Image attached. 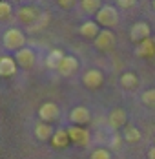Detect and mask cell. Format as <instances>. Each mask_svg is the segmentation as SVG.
<instances>
[{
    "mask_svg": "<svg viewBox=\"0 0 155 159\" xmlns=\"http://www.w3.org/2000/svg\"><path fill=\"white\" fill-rule=\"evenodd\" d=\"M2 42H4V48L6 49L16 53V51L26 48V35H24L22 30H18V28H9V30L4 31Z\"/></svg>",
    "mask_w": 155,
    "mask_h": 159,
    "instance_id": "1",
    "label": "cell"
},
{
    "mask_svg": "<svg viewBox=\"0 0 155 159\" xmlns=\"http://www.w3.org/2000/svg\"><path fill=\"white\" fill-rule=\"evenodd\" d=\"M95 22L100 26V28H115L119 24V11L115 6H109V4H104L99 13L95 15Z\"/></svg>",
    "mask_w": 155,
    "mask_h": 159,
    "instance_id": "2",
    "label": "cell"
},
{
    "mask_svg": "<svg viewBox=\"0 0 155 159\" xmlns=\"http://www.w3.org/2000/svg\"><path fill=\"white\" fill-rule=\"evenodd\" d=\"M150 35H152V28H150L148 22H135V24L131 26V30H130V39H131V42H139L140 44V42L148 40Z\"/></svg>",
    "mask_w": 155,
    "mask_h": 159,
    "instance_id": "3",
    "label": "cell"
},
{
    "mask_svg": "<svg viewBox=\"0 0 155 159\" xmlns=\"http://www.w3.org/2000/svg\"><path fill=\"white\" fill-rule=\"evenodd\" d=\"M59 115H60V110H59V106H57L55 102H44V104L38 108V117H40L42 123L51 125L53 121L59 119Z\"/></svg>",
    "mask_w": 155,
    "mask_h": 159,
    "instance_id": "4",
    "label": "cell"
},
{
    "mask_svg": "<svg viewBox=\"0 0 155 159\" xmlns=\"http://www.w3.org/2000/svg\"><path fill=\"white\" fill-rule=\"evenodd\" d=\"M40 13H42V11H38L35 6H22V7H18L16 16H18V20L24 22L26 26H31V24L37 22V18L40 16Z\"/></svg>",
    "mask_w": 155,
    "mask_h": 159,
    "instance_id": "5",
    "label": "cell"
},
{
    "mask_svg": "<svg viewBox=\"0 0 155 159\" xmlns=\"http://www.w3.org/2000/svg\"><path fill=\"white\" fill-rule=\"evenodd\" d=\"M82 82H84L86 88H90V90H97V88L102 86V82H104V75H102L100 70H88V71L82 75Z\"/></svg>",
    "mask_w": 155,
    "mask_h": 159,
    "instance_id": "6",
    "label": "cell"
},
{
    "mask_svg": "<svg viewBox=\"0 0 155 159\" xmlns=\"http://www.w3.org/2000/svg\"><path fill=\"white\" fill-rule=\"evenodd\" d=\"M128 113L122 110V108H113V110L109 111L108 115V125L111 130H119V128H126L128 125Z\"/></svg>",
    "mask_w": 155,
    "mask_h": 159,
    "instance_id": "7",
    "label": "cell"
},
{
    "mask_svg": "<svg viewBox=\"0 0 155 159\" xmlns=\"http://www.w3.org/2000/svg\"><path fill=\"white\" fill-rule=\"evenodd\" d=\"M95 48L100 49V51H108L115 46V35L113 31H109V30H102V31L99 33V37L95 39Z\"/></svg>",
    "mask_w": 155,
    "mask_h": 159,
    "instance_id": "8",
    "label": "cell"
},
{
    "mask_svg": "<svg viewBox=\"0 0 155 159\" xmlns=\"http://www.w3.org/2000/svg\"><path fill=\"white\" fill-rule=\"evenodd\" d=\"M77 70H78V59L73 57V55H66L62 59V62L57 71L60 73L62 77H71L73 73H77Z\"/></svg>",
    "mask_w": 155,
    "mask_h": 159,
    "instance_id": "9",
    "label": "cell"
},
{
    "mask_svg": "<svg viewBox=\"0 0 155 159\" xmlns=\"http://www.w3.org/2000/svg\"><path fill=\"white\" fill-rule=\"evenodd\" d=\"M90 119H91V113H90V110L86 106H75L69 111V121L75 126H82V125L90 123Z\"/></svg>",
    "mask_w": 155,
    "mask_h": 159,
    "instance_id": "10",
    "label": "cell"
},
{
    "mask_svg": "<svg viewBox=\"0 0 155 159\" xmlns=\"http://www.w3.org/2000/svg\"><path fill=\"white\" fill-rule=\"evenodd\" d=\"M68 134H69V139H71L75 144L86 146V144L90 143V132L84 130L82 126H75V125H71V126L68 128Z\"/></svg>",
    "mask_w": 155,
    "mask_h": 159,
    "instance_id": "11",
    "label": "cell"
},
{
    "mask_svg": "<svg viewBox=\"0 0 155 159\" xmlns=\"http://www.w3.org/2000/svg\"><path fill=\"white\" fill-rule=\"evenodd\" d=\"M16 61L15 57H9V55H4V57H0V75L2 77H13L16 73Z\"/></svg>",
    "mask_w": 155,
    "mask_h": 159,
    "instance_id": "12",
    "label": "cell"
},
{
    "mask_svg": "<svg viewBox=\"0 0 155 159\" xmlns=\"http://www.w3.org/2000/svg\"><path fill=\"white\" fill-rule=\"evenodd\" d=\"M15 61H16V64L22 66V68H31V66L35 64V51L31 48L20 49V51L15 53Z\"/></svg>",
    "mask_w": 155,
    "mask_h": 159,
    "instance_id": "13",
    "label": "cell"
},
{
    "mask_svg": "<svg viewBox=\"0 0 155 159\" xmlns=\"http://www.w3.org/2000/svg\"><path fill=\"white\" fill-rule=\"evenodd\" d=\"M51 143L55 148H68V144L71 143V139H69V134H68V128H59V130H55V134H53V137H51Z\"/></svg>",
    "mask_w": 155,
    "mask_h": 159,
    "instance_id": "14",
    "label": "cell"
},
{
    "mask_svg": "<svg viewBox=\"0 0 155 159\" xmlns=\"http://www.w3.org/2000/svg\"><path fill=\"white\" fill-rule=\"evenodd\" d=\"M78 31H80L82 37H86V39H93V40H95L102 30H100V26H99L95 20H88V22H84V24L78 28Z\"/></svg>",
    "mask_w": 155,
    "mask_h": 159,
    "instance_id": "15",
    "label": "cell"
},
{
    "mask_svg": "<svg viewBox=\"0 0 155 159\" xmlns=\"http://www.w3.org/2000/svg\"><path fill=\"white\" fill-rule=\"evenodd\" d=\"M53 134H55V130L51 128V125H47V123H42V121H40V123L35 125V135H37V139H40V141L51 139Z\"/></svg>",
    "mask_w": 155,
    "mask_h": 159,
    "instance_id": "16",
    "label": "cell"
},
{
    "mask_svg": "<svg viewBox=\"0 0 155 159\" xmlns=\"http://www.w3.org/2000/svg\"><path fill=\"white\" fill-rule=\"evenodd\" d=\"M64 57H66V55L62 53V49H51L46 57V66L49 70H59V66H60Z\"/></svg>",
    "mask_w": 155,
    "mask_h": 159,
    "instance_id": "17",
    "label": "cell"
},
{
    "mask_svg": "<svg viewBox=\"0 0 155 159\" xmlns=\"http://www.w3.org/2000/svg\"><path fill=\"white\" fill-rule=\"evenodd\" d=\"M49 20H51V13H49V11H42L40 16L37 18V22H35V24H31V26H28V31H29V33L42 31L47 24H49Z\"/></svg>",
    "mask_w": 155,
    "mask_h": 159,
    "instance_id": "18",
    "label": "cell"
},
{
    "mask_svg": "<svg viewBox=\"0 0 155 159\" xmlns=\"http://www.w3.org/2000/svg\"><path fill=\"white\" fill-rule=\"evenodd\" d=\"M121 86L126 88V90H135L137 86H139V77H137V73H133V71H126L121 75Z\"/></svg>",
    "mask_w": 155,
    "mask_h": 159,
    "instance_id": "19",
    "label": "cell"
},
{
    "mask_svg": "<svg viewBox=\"0 0 155 159\" xmlns=\"http://www.w3.org/2000/svg\"><path fill=\"white\" fill-rule=\"evenodd\" d=\"M122 137H124V141H126V143H139L140 137H142V134L139 132V128H137V126L128 125V126L124 128Z\"/></svg>",
    "mask_w": 155,
    "mask_h": 159,
    "instance_id": "20",
    "label": "cell"
},
{
    "mask_svg": "<svg viewBox=\"0 0 155 159\" xmlns=\"http://www.w3.org/2000/svg\"><path fill=\"white\" fill-rule=\"evenodd\" d=\"M135 53H137L139 57H152V55H155V42L150 40V39L144 40V42H140Z\"/></svg>",
    "mask_w": 155,
    "mask_h": 159,
    "instance_id": "21",
    "label": "cell"
},
{
    "mask_svg": "<svg viewBox=\"0 0 155 159\" xmlns=\"http://www.w3.org/2000/svg\"><path fill=\"white\" fill-rule=\"evenodd\" d=\"M80 7L86 11V13H99V9L102 7V4L99 2V0H82L80 2Z\"/></svg>",
    "mask_w": 155,
    "mask_h": 159,
    "instance_id": "22",
    "label": "cell"
},
{
    "mask_svg": "<svg viewBox=\"0 0 155 159\" xmlns=\"http://www.w3.org/2000/svg\"><path fill=\"white\" fill-rule=\"evenodd\" d=\"M142 104L144 106H148V108H155V88H150V90H146L142 95Z\"/></svg>",
    "mask_w": 155,
    "mask_h": 159,
    "instance_id": "23",
    "label": "cell"
},
{
    "mask_svg": "<svg viewBox=\"0 0 155 159\" xmlns=\"http://www.w3.org/2000/svg\"><path fill=\"white\" fill-rule=\"evenodd\" d=\"M11 11H13V7L9 2H0V20H7Z\"/></svg>",
    "mask_w": 155,
    "mask_h": 159,
    "instance_id": "24",
    "label": "cell"
},
{
    "mask_svg": "<svg viewBox=\"0 0 155 159\" xmlns=\"http://www.w3.org/2000/svg\"><path fill=\"white\" fill-rule=\"evenodd\" d=\"M90 159H111V154H109L108 148H97V150L91 152Z\"/></svg>",
    "mask_w": 155,
    "mask_h": 159,
    "instance_id": "25",
    "label": "cell"
},
{
    "mask_svg": "<svg viewBox=\"0 0 155 159\" xmlns=\"http://www.w3.org/2000/svg\"><path fill=\"white\" fill-rule=\"evenodd\" d=\"M122 141H124V137L119 134V132H115V134L109 137V146H111L113 150H119V148L122 146Z\"/></svg>",
    "mask_w": 155,
    "mask_h": 159,
    "instance_id": "26",
    "label": "cell"
},
{
    "mask_svg": "<svg viewBox=\"0 0 155 159\" xmlns=\"http://www.w3.org/2000/svg\"><path fill=\"white\" fill-rule=\"evenodd\" d=\"M135 4H137L135 0H117V6H119V7H124V9H126V7H133Z\"/></svg>",
    "mask_w": 155,
    "mask_h": 159,
    "instance_id": "27",
    "label": "cell"
},
{
    "mask_svg": "<svg viewBox=\"0 0 155 159\" xmlns=\"http://www.w3.org/2000/svg\"><path fill=\"white\" fill-rule=\"evenodd\" d=\"M59 6L68 9V7H73V6H75V2H73V0H68V2H66V0H59Z\"/></svg>",
    "mask_w": 155,
    "mask_h": 159,
    "instance_id": "28",
    "label": "cell"
},
{
    "mask_svg": "<svg viewBox=\"0 0 155 159\" xmlns=\"http://www.w3.org/2000/svg\"><path fill=\"white\" fill-rule=\"evenodd\" d=\"M148 159H155V146H152L148 150Z\"/></svg>",
    "mask_w": 155,
    "mask_h": 159,
    "instance_id": "29",
    "label": "cell"
},
{
    "mask_svg": "<svg viewBox=\"0 0 155 159\" xmlns=\"http://www.w3.org/2000/svg\"><path fill=\"white\" fill-rule=\"evenodd\" d=\"M153 9H155V0H153Z\"/></svg>",
    "mask_w": 155,
    "mask_h": 159,
    "instance_id": "30",
    "label": "cell"
}]
</instances>
